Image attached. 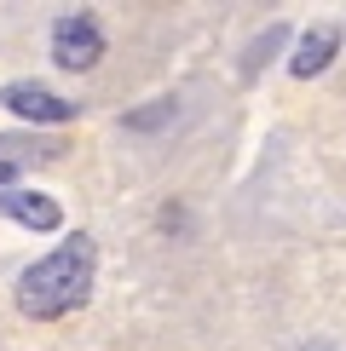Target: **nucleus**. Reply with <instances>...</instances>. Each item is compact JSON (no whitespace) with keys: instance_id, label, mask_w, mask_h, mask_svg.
<instances>
[{"instance_id":"nucleus-4","label":"nucleus","mask_w":346,"mask_h":351,"mask_svg":"<svg viewBox=\"0 0 346 351\" xmlns=\"http://www.w3.org/2000/svg\"><path fill=\"white\" fill-rule=\"evenodd\" d=\"M0 213L18 219L23 230H41V237L64 225V213H58V202H52V196H41V190H18V184L0 190Z\"/></svg>"},{"instance_id":"nucleus-2","label":"nucleus","mask_w":346,"mask_h":351,"mask_svg":"<svg viewBox=\"0 0 346 351\" xmlns=\"http://www.w3.org/2000/svg\"><path fill=\"white\" fill-rule=\"evenodd\" d=\"M98 58H104V29L98 18H86V12H64V18L52 23V64L58 69H93Z\"/></svg>"},{"instance_id":"nucleus-1","label":"nucleus","mask_w":346,"mask_h":351,"mask_svg":"<svg viewBox=\"0 0 346 351\" xmlns=\"http://www.w3.org/2000/svg\"><path fill=\"white\" fill-rule=\"evenodd\" d=\"M93 276H98V242L86 230H76V237H64L47 259H35L18 276V311L35 317V323H58V317L86 305Z\"/></svg>"},{"instance_id":"nucleus-3","label":"nucleus","mask_w":346,"mask_h":351,"mask_svg":"<svg viewBox=\"0 0 346 351\" xmlns=\"http://www.w3.org/2000/svg\"><path fill=\"white\" fill-rule=\"evenodd\" d=\"M0 104H6L12 115H23V121H41V127H64V121H76V115H81L76 98L52 93V86H41V81H12V86H0Z\"/></svg>"},{"instance_id":"nucleus-5","label":"nucleus","mask_w":346,"mask_h":351,"mask_svg":"<svg viewBox=\"0 0 346 351\" xmlns=\"http://www.w3.org/2000/svg\"><path fill=\"white\" fill-rule=\"evenodd\" d=\"M335 52H341V29H335V23H312L306 35H300L295 58H288V75H300V81L323 75V69L335 64Z\"/></svg>"},{"instance_id":"nucleus-6","label":"nucleus","mask_w":346,"mask_h":351,"mask_svg":"<svg viewBox=\"0 0 346 351\" xmlns=\"http://www.w3.org/2000/svg\"><path fill=\"white\" fill-rule=\"evenodd\" d=\"M306 351H335V346H306Z\"/></svg>"}]
</instances>
